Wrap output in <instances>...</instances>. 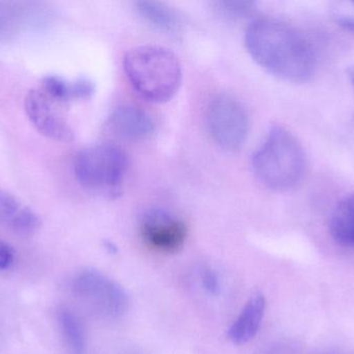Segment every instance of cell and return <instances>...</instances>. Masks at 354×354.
Listing matches in <instances>:
<instances>
[{
  "label": "cell",
  "mask_w": 354,
  "mask_h": 354,
  "mask_svg": "<svg viewBox=\"0 0 354 354\" xmlns=\"http://www.w3.org/2000/svg\"><path fill=\"white\" fill-rule=\"evenodd\" d=\"M216 10L228 18L237 19L249 16L255 10L256 3L253 1H216L214 2Z\"/></svg>",
  "instance_id": "17"
},
{
  "label": "cell",
  "mask_w": 354,
  "mask_h": 354,
  "mask_svg": "<svg viewBox=\"0 0 354 354\" xmlns=\"http://www.w3.org/2000/svg\"><path fill=\"white\" fill-rule=\"evenodd\" d=\"M15 261L12 247L0 238V270L8 269Z\"/></svg>",
  "instance_id": "20"
},
{
  "label": "cell",
  "mask_w": 354,
  "mask_h": 354,
  "mask_svg": "<svg viewBox=\"0 0 354 354\" xmlns=\"http://www.w3.org/2000/svg\"><path fill=\"white\" fill-rule=\"evenodd\" d=\"M347 76H348L351 85H353L354 89V66H349L346 70Z\"/></svg>",
  "instance_id": "21"
},
{
  "label": "cell",
  "mask_w": 354,
  "mask_h": 354,
  "mask_svg": "<svg viewBox=\"0 0 354 354\" xmlns=\"http://www.w3.org/2000/svg\"><path fill=\"white\" fill-rule=\"evenodd\" d=\"M56 104L41 89H31L24 100L27 116L41 135L52 141L70 143L74 131Z\"/></svg>",
  "instance_id": "8"
},
{
  "label": "cell",
  "mask_w": 354,
  "mask_h": 354,
  "mask_svg": "<svg viewBox=\"0 0 354 354\" xmlns=\"http://www.w3.org/2000/svg\"><path fill=\"white\" fill-rule=\"evenodd\" d=\"M124 68L131 85L153 103H165L171 100L183 81L178 58L163 46L133 48L124 56Z\"/></svg>",
  "instance_id": "3"
},
{
  "label": "cell",
  "mask_w": 354,
  "mask_h": 354,
  "mask_svg": "<svg viewBox=\"0 0 354 354\" xmlns=\"http://www.w3.org/2000/svg\"><path fill=\"white\" fill-rule=\"evenodd\" d=\"M41 87V91L56 103L91 99L95 91L93 81L89 79L79 78L68 81L57 75L44 77Z\"/></svg>",
  "instance_id": "12"
},
{
  "label": "cell",
  "mask_w": 354,
  "mask_h": 354,
  "mask_svg": "<svg viewBox=\"0 0 354 354\" xmlns=\"http://www.w3.org/2000/svg\"><path fill=\"white\" fill-rule=\"evenodd\" d=\"M330 15L339 26L354 33V1L334 2L330 6Z\"/></svg>",
  "instance_id": "16"
},
{
  "label": "cell",
  "mask_w": 354,
  "mask_h": 354,
  "mask_svg": "<svg viewBox=\"0 0 354 354\" xmlns=\"http://www.w3.org/2000/svg\"><path fill=\"white\" fill-rule=\"evenodd\" d=\"M58 324L68 354H87L84 328L78 316L68 308L58 312Z\"/></svg>",
  "instance_id": "14"
},
{
  "label": "cell",
  "mask_w": 354,
  "mask_h": 354,
  "mask_svg": "<svg viewBox=\"0 0 354 354\" xmlns=\"http://www.w3.org/2000/svg\"><path fill=\"white\" fill-rule=\"evenodd\" d=\"M202 285L210 294H218L220 291V281L214 270L206 268L201 274Z\"/></svg>",
  "instance_id": "19"
},
{
  "label": "cell",
  "mask_w": 354,
  "mask_h": 354,
  "mask_svg": "<svg viewBox=\"0 0 354 354\" xmlns=\"http://www.w3.org/2000/svg\"><path fill=\"white\" fill-rule=\"evenodd\" d=\"M0 226L16 234L30 236L39 230L41 220L29 206L0 187Z\"/></svg>",
  "instance_id": "10"
},
{
  "label": "cell",
  "mask_w": 354,
  "mask_h": 354,
  "mask_svg": "<svg viewBox=\"0 0 354 354\" xmlns=\"http://www.w3.org/2000/svg\"><path fill=\"white\" fill-rule=\"evenodd\" d=\"M328 354H338V353H328Z\"/></svg>",
  "instance_id": "22"
},
{
  "label": "cell",
  "mask_w": 354,
  "mask_h": 354,
  "mask_svg": "<svg viewBox=\"0 0 354 354\" xmlns=\"http://www.w3.org/2000/svg\"><path fill=\"white\" fill-rule=\"evenodd\" d=\"M266 307V297L261 293L253 295L231 326L228 332L229 340L236 345L245 344L253 340L259 332Z\"/></svg>",
  "instance_id": "11"
},
{
  "label": "cell",
  "mask_w": 354,
  "mask_h": 354,
  "mask_svg": "<svg viewBox=\"0 0 354 354\" xmlns=\"http://www.w3.org/2000/svg\"><path fill=\"white\" fill-rule=\"evenodd\" d=\"M143 240L153 251L163 254L178 253L187 240V224L171 212L151 209L141 218Z\"/></svg>",
  "instance_id": "7"
},
{
  "label": "cell",
  "mask_w": 354,
  "mask_h": 354,
  "mask_svg": "<svg viewBox=\"0 0 354 354\" xmlns=\"http://www.w3.org/2000/svg\"><path fill=\"white\" fill-rule=\"evenodd\" d=\"M139 14L153 26L166 33H177L180 19L176 10L158 1H138L135 3Z\"/></svg>",
  "instance_id": "15"
},
{
  "label": "cell",
  "mask_w": 354,
  "mask_h": 354,
  "mask_svg": "<svg viewBox=\"0 0 354 354\" xmlns=\"http://www.w3.org/2000/svg\"><path fill=\"white\" fill-rule=\"evenodd\" d=\"M72 290L91 311L105 319H118L128 310L126 291L99 270L78 272L73 280Z\"/></svg>",
  "instance_id": "5"
},
{
  "label": "cell",
  "mask_w": 354,
  "mask_h": 354,
  "mask_svg": "<svg viewBox=\"0 0 354 354\" xmlns=\"http://www.w3.org/2000/svg\"><path fill=\"white\" fill-rule=\"evenodd\" d=\"M206 120L210 136L218 147L236 151L245 145L250 131L249 116L234 98L228 95L214 97L208 105Z\"/></svg>",
  "instance_id": "6"
},
{
  "label": "cell",
  "mask_w": 354,
  "mask_h": 354,
  "mask_svg": "<svg viewBox=\"0 0 354 354\" xmlns=\"http://www.w3.org/2000/svg\"><path fill=\"white\" fill-rule=\"evenodd\" d=\"M252 166L260 182L268 188L287 191L295 188L305 177L307 156L291 131L274 125L254 154Z\"/></svg>",
  "instance_id": "2"
},
{
  "label": "cell",
  "mask_w": 354,
  "mask_h": 354,
  "mask_svg": "<svg viewBox=\"0 0 354 354\" xmlns=\"http://www.w3.org/2000/svg\"><path fill=\"white\" fill-rule=\"evenodd\" d=\"M127 170L128 156L112 143L85 148L75 158L77 181L87 191L107 197L120 195Z\"/></svg>",
  "instance_id": "4"
},
{
  "label": "cell",
  "mask_w": 354,
  "mask_h": 354,
  "mask_svg": "<svg viewBox=\"0 0 354 354\" xmlns=\"http://www.w3.org/2000/svg\"><path fill=\"white\" fill-rule=\"evenodd\" d=\"M22 8L10 3H0V37L18 26L19 21L22 19Z\"/></svg>",
  "instance_id": "18"
},
{
  "label": "cell",
  "mask_w": 354,
  "mask_h": 354,
  "mask_svg": "<svg viewBox=\"0 0 354 354\" xmlns=\"http://www.w3.org/2000/svg\"><path fill=\"white\" fill-rule=\"evenodd\" d=\"M330 234L341 247L354 249V193L343 197L333 210Z\"/></svg>",
  "instance_id": "13"
},
{
  "label": "cell",
  "mask_w": 354,
  "mask_h": 354,
  "mask_svg": "<svg viewBox=\"0 0 354 354\" xmlns=\"http://www.w3.org/2000/svg\"><path fill=\"white\" fill-rule=\"evenodd\" d=\"M245 41L253 60L281 80L305 83L315 74L311 44L288 22L272 17L256 19L248 27Z\"/></svg>",
  "instance_id": "1"
},
{
  "label": "cell",
  "mask_w": 354,
  "mask_h": 354,
  "mask_svg": "<svg viewBox=\"0 0 354 354\" xmlns=\"http://www.w3.org/2000/svg\"><path fill=\"white\" fill-rule=\"evenodd\" d=\"M109 126L116 135L127 141H145L155 132V123L151 116L133 105L116 108L110 116Z\"/></svg>",
  "instance_id": "9"
}]
</instances>
